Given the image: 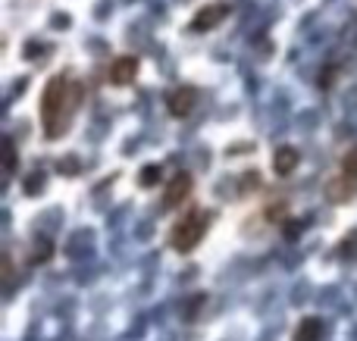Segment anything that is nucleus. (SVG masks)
Returning a JSON list of instances; mask_svg holds the SVG:
<instances>
[{
	"label": "nucleus",
	"mask_w": 357,
	"mask_h": 341,
	"mask_svg": "<svg viewBox=\"0 0 357 341\" xmlns=\"http://www.w3.org/2000/svg\"><path fill=\"white\" fill-rule=\"evenodd\" d=\"M73 122V85H69V75H54V79L44 85L41 94V125L44 135L54 141L63 138Z\"/></svg>",
	"instance_id": "obj_1"
},
{
	"label": "nucleus",
	"mask_w": 357,
	"mask_h": 341,
	"mask_svg": "<svg viewBox=\"0 0 357 341\" xmlns=\"http://www.w3.org/2000/svg\"><path fill=\"white\" fill-rule=\"evenodd\" d=\"M195 104H197V91L191 85H178L167 94V110H169V116H176V119L191 116V113H195Z\"/></svg>",
	"instance_id": "obj_3"
},
{
	"label": "nucleus",
	"mask_w": 357,
	"mask_h": 341,
	"mask_svg": "<svg viewBox=\"0 0 357 341\" xmlns=\"http://www.w3.org/2000/svg\"><path fill=\"white\" fill-rule=\"evenodd\" d=\"M342 175H345V179H351V182H357V144L345 154V160H342Z\"/></svg>",
	"instance_id": "obj_10"
},
{
	"label": "nucleus",
	"mask_w": 357,
	"mask_h": 341,
	"mask_svg": "<svg viewBox=\"0 0 357 341\" xmlns=\"http://www.w3.org/2000/svg\"><path fill=\"white\" fill-rule=\"evenodd\" d=\"M298 163H301V154H298L295 148H289V144L273 150V173L276 175H291Z\"/></svg>",
	"instance_id": "obj_7"
},
{
	"label": "nucleus",
	"mask_w": 357,
	"mask_h": 341,
	"mask_svg": "<svg viewBox=\"0 0 357 341\" xmlns=\"http://www.w3.org/2000/svg\"><path fill=\"white\" fill-rule=\"evenodd\" d=\"M323 338V323L317 317L301 319V326L295 329V341H320Z\"/></svg>",
	"instance_id": "obj_9"
},
{
	"label": "nucleus",
	"mask_w": 357,
	"mask_h": 341,
	"mask_svg": "<svg viewBox=\"0 0 357 341\" xmlns=\"http://www.w3.org/2000/svg\"><path fill=\"white\" fill-rule=\"evenodd\" d=\"M191 185H195L191 173H178L176 179L167 185V191H163V207H167V210H173V207H178V204H182V200L191 194Z\"/></svg>",
	"instance_id": "obj_4"
},
{
	"label": "nucleus",
	"mask_w": 357,
	"mask_h": 341,
	"mask_svg": "<svg viewBox=\"0 0 357 341\" xmlns=\"http://www.w3.org/2000/svg\"><path fill=\"white\" fill-rule=\"evenodd\" d=\"M157 179H160V169H144V173H142V182H144V185H148V182H157Z\"/></svg>",
	"instance_id": "obj_11"
},
{
	"label": "nucleus",
	"mask_w": 357,
	"mask_h": 341,
	"mask_svg": "<svg viewBox=\"0 0 357 341\" xmlns=\"http://www.w3.org/2000/svg\"><path fill=\"white\" fill-rule=\"evenodd\" d=\"M210 229V210H188L173 223L169 229V248L176 254H191L197 244L204 241Z\"/></svg>",
	"instance_id": "obj_2"
},
{
	"label": "nucleus",
	"mask_w": 357,
	"mask_h": 341,
	"mask_svg": "<svg viewBox=\"0 0 357 341\" xmlns=\"http://www.w3.org/2000/svg\"><path fill=\"white\" fill-rule=\"evenodd\" d=\"M354 191H357V182L345 179V175H339V179H333L326 185V198L333 200V204H342V200L354 198Z\"/></svg>",
	"instance_id": "obj_8"
},
{
	"label": "nucleus",
	"mask_w": 357,
	"mask_h": 341,
	"mask_svg": "<svg viewBox=\"0 0 357 341\" xmlns=\"http://www.w3.org/2000/svg\"><path fill=\"white\" fill-rule=\"evenodd\" d=\"M138 66H142L138 56H116L110 63V81L113 85H129V81H135Z\"/></svg>",
	"instance_id": "obj_6"
},
{
	"label": "nucleus",
	"mask_w": 357,
	"mask_h": 341,
	"mask_svg": "<svg viewBox=\"0 0 357 341\" xmlns=\"http://www.w3.org/2000/svg\"><path fill=\"white\" fill-rule=\"evenodd\" d=\"M226 16H229V3H210L191 19V31H207L213 25H220Z\"/></svg>",
	"instance_id": "obj_5"
}]
</instances>
